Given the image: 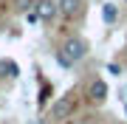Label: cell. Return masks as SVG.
<instances>
[{"label":"cell","instance_id":"9c48e42d","mask_svg":"<svg viewBox=\"0 0 127 124\" xmlns=\"http://www.w3.org/2000/svg\"><path fill=\"white\" fill-rule=\"evenodd\" d=\"M54 56H57V65H62V68H73V62H71V59H68V56H65L59 48H57V54H54Z\"/></svg>","mask_w":127,"mask_h":124},{"label":"cell","instance_id":"7a4b0ae2","mask_svg":"<svg viewBox=\"0 0 127 124\" xmlns=\"http://www.w3.org/2000/svg\"><path fill=\"white\" fill-rule=\"evenodd\" d=\"M73 110H76V96H73V93H65V96H59L54 104H51V119L62 121V119H68Z\"/></svg>","mask_w":127,"mask_h":124},{"label":"cell","instance_id":"ba28073f","mask_svg":"<svg viewBox=\"0 0 127 124\" xmlns=\"http://www.w3.org/2000/svg\"><path fill=\"white\" fill-rule=\"evenodd\" d=\"M102 17H104V23H113V20H116V6H113V3H104Z\"/></svg>","mask_w":127,"mask_h":124},{"label":"cell","instance_id":"6da1fadb","mask_svg":"<svg viewBox=\"0 0 127 124\" xmlns=\"http://www.w3.org/2000/svg\"><path fill=\"white\" fill-rule=\"evenodd\" d=\"M59 51H62V54L76 65L79 59H85V56H88V42L82 40V37H68L62 45H59Z\"/></svg>","mask_w":127,"mask_h":124},{"label":"cell","instance_id":"8992f818","mask_svg":"<svg viewBox=\"0 0 127 124\" xmlns=\"http://www.w3.org/2000/svg\"><path fill=\"white\" fill-rule=\"evenodd\" d=\"M20 76V65L14 59H0V79H17Z\"/></svg>","mask_w":127,"mask_h":124},{"label":"cell","instance_id":"7c38bea8","mask_svg":"<svg viewBox=\"0 0 127 124\" xmlns=\"http://www.w3.org/2000/svg\"><path fill=\"white\" fill-rule=\"evenodd\" d=\"M124 6H127V0H124Z\"/></svg>","mask_w":127,"mask_h":124},{"label":"cell","instance_id":"5b68a950","mask_svg":"<svg viewBox=\"0 0 127 124\" xmlns=\"http://www.w3.org/2000/svg\"><path fill=\"white\" fill-rule=\"evenodd\" d=\"M57 3H59V14L68 20H76L85 9V0H57Z\"/></svg>","mask_w":127,"mask_h":124},{"label":"cell","instance_id":"277c9868","mask_svg":"<svg viewBox=\"0 0 127 124\" xmlns=\"http://www.w3.org/2000/svg\"><path fill=\"white\" fill-rule=\"evenodd\" d=\"M34 11L40 14L42 23H51V20L59 14V3H57V0H37V3H34Z\"/></svg>","mask_w":127,"mask_h":124},{"label":"cell","instance_id":"8fae6325","mask_svg":"<svg viewBox=\"0 0 127 124\" xmlns=\"http://www.w3.org/2000/svg\"><path fill=\"white\" fill-rule=\"evenodd\" d=\"M124 110H127V104H124Z\"/></svg>","mask_w":127,"mask_h":124},{"label":"cell","instance_id":"30bf717a","mask_svg":"<svg viewBox=\"0 0 127 124\" xmlns=\"http://www.w3.org/2000/svg\"><path fill=\"white\" fill-rule=\"evenodd\" d=\"M26 20H28V23H31V25H37V23H42V20H40V14H37L34 9H31V11L26 14Z\"/></svg>","mask_w":127,"mask_h":124},{"label":"cell","instance_id":"52a82bcc","mask_svg":"<svg viewBox=\"0 0 127 124\" xmlns=\"http://www.w3.org/2000/svg\"><path fill=\"white\" fill-rule=\"evenodd\" d=\"M34 3L37 0H14V11H20V14H28L34 9Z\"/></svg>","mask_w":127,"mask_h":124},{"label":"cell","instance_id":"3957f363","mask_svg":"<svg viewBox=\"0 0 127 124\" xmlns=\"http://www.w3.org/2000/svg\"><path fill=\"white\" fill-rule=\"evenodd\" d=\"M88 101L91 104H104L107 101V82L102 76L91 79V85H88Z\"/></svg>","mask_w":127,"mask_h":124}]
</instances>
